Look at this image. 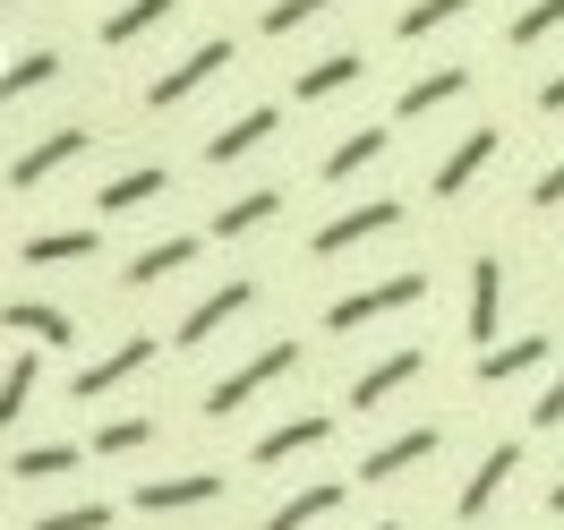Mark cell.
Listing matches in <instances>:
<instances>
[{"mask_svg": "<svg viewBox=\"0 0 564 530\" xmlns=\"http://www.w3.org/2000/svg\"><path fill=\"white\" fill-rule=\"evenodd\" d=\"M291 359H300V343H274V351H257L248 368H231V377H223V386L206 393V420H231V411H240L248 393H265V386L282 377V368H291Z\"/></svg>", "mask_w": 564, "mask_h": 530, "instance_id": "obj_1", "label": "cell"}, {"mask_svg": "<svg viewBox=\"0 0 564 530\" xmlns=\"http://www.w3.org/2000/svg\"><path fill=\"white\" fill-rule=\"evenodd\" d=\"M420 274H393V283H368V291H351V300H334V309H325V325H334V334H351V325H368V317H393V309H411V300H420Z\"/></svg>", "mask_w": 564, "mask_h": 530, "instance_id": "obj_2", "label": "cell"}, {"mask_svg": "<svg viewBox=\"0 0 564 530\" xmlns=\"http://www.w3.org/2000/svg\"><path fill=\"white\" fill-rule=\"evenodd\" d=\"M214 69H231V43H223V35H214V43H197V52L180 61V69H163V77H154V86H145V104H154V111L188 104V95H197V86H206Z\"/></svg>", "mask_w": 564, "mask_h": 530, "instance_id": "obj_3", "label": "cell"}, {"mask_svg": "<svg viewBox=\"0 0 564 530\" xmlns=\"http://www.w3.org/2000/svg\"><path fill=\"white\" fill-rule=\"evenodd\" d=\"M223 496V470H180V479H138L145 513H188V505H214Z\"/></svg>", "mask_w": 564, "mask_h": 530, "instance_id": "obj_4", "label": "cell"}, {"mask_svg": "<svg viewBox=\"0 0 564 530\" xmlns=\"http://www.w3.org/2000/svg\"><path fill=\"white\" fill-rule=\"evenodd\" d=\"M402 223V206L393 197H377V206H351V214H334L317 231V257H343V248H359V240H377V231H393Z\"/></svg>", "mask_w": 564, "mask_h": 530, "instance_id": "obj_5", "label": "cell"}, {"mask_svg": "<svg viewBox=\"0 0 564 530\" xmlns=\"http://www.w3.org/2000/svg\"><path fill=\"white\" fill-rule=\"evenodd\" d=\"M513 470H522V445H488V462L470 470V488H462V522H479L496 496L513 488Z\"/></svg>", "mask_w": 564, "mask_h": 530, "instance_id": "obj_6", "label": "cell"}, {"mask_svg": "<svg viewBox=\"0 0 564 530\" xmlns=\"http://www.w3.org/2000/svg\"><path fill=\"white\" fill-rule=\"evenodd\" d=\"M411 377H420V351H393V359H377V368H359L351 377V411H386Z\"/></svg>", "mask_w": 564, "mask_h": 530, "instance_id": "obj_7", "label": "cell"}, {"mask_svg": "<svg viewBox=\"0 0 564 530\" xmlns=\"http://www.w3.org/2000/svg\"><path fill=\"white\" fill-rule=\"evenodd\" d=\"M77 154H86V129H52L43 145H26V154L9 163V180H18V188H43V180L61 172V163H77Z\"/></svg>", "mask_w": 564, "mask_h": 530, "instance_id": "obj_8", "label": "cell"}, {"mask_svg": "<svg viewBox=\"0 0 564 530\" xmlns=\"http://www.w3.org/2000/svg\"><path fill=\"white\" fill-rule=\"evenodd\" d=\"M145 359H154V343H145V334H129L120 351H104V359H95V368H77V402H95V393H111V386H120V377H138Z\"/></svg>", "mask_w": 564, "mask_h": 530, "instance_id": "obj_9", "label": "cell"}, {"mask_svg": "<svg viewBox=\"0 0 564 530\" xmlns=\"http://www.w3.org/2000/svg\"><path fill=\"white\" fill-rule=\"evenodd\" d=\"M265 138H274V111L257 104V111H240V120H223V129L206 138V163H240V154H257Z\"/></svg>", "mask_w": 564, "mask_h": 530, "instance_id": "obj_10", "label": "cell"}, {"mask_svg": "<svg viewBox=\"0 0 564 530\" xmlns=\"http://www.w3.org/2000/svg\"><path fill=\"white\" fill-rule=\"evenodd\" d=\"M248 300H257V283H223V291H214V300H197V309L180 317V343H206V334H223V325L240 317Z\"/></svg>", "mask_w": 564, "mask_h": 530, "instance_id": "obj_11", "label": "cell"}, {"mask_svg": "<svg viewBox=\"0 0 564 530\" xmlns=\"http://www.w3.org/2000/svg\"><path fill=\"white\" fill-rule=\"evenodd\" d=\"M496 145H505V138H496V129H470V138H462L454 154H445V163H436V197H462V188H470V180H479V163H488Z\"/></svg>", "mask_w": 564, "mask_h": 530, "instance_id": "obj_12", "label": "cell"}, {"mask_svg": "<svg viewBox=\"0 0 564 530\" xmlns=\"http://www.w3.org/2000/svg\"><path fill=\"white\" fill-rule=\"evenodd\" d=\"M0 325H9V334H26V343H43V351L77 343L69 317H61V309H43V300H9V309H0Z\"/></svg>", "mask_w": 564, "mask_h": 530, "instance_id": "obj_13", "label": "cell"}, {"mask_svg": "<svg viewBox=\"0 0 564 530\" xmlns=\"http://www.w3.org/2000/svg\"><path fill=\"white\" fill-rule=\"evenodd\" d=\"M496 309H505V266L479 257V266H470V334H479V351L496 343Z\"/></svg>", "mask_w": 564, "mask_h": 530, "instance_id": "obj_14", "label": "cell"}, {"mask_svg": "<svg viewBox=\"0 0 564 530\" xmlns=\"http://www.w3.org/2000/svg\"><path fill=\"white\" fill-rule=\"evenodd\" d=\"M188 257H197V240H188V231H180V240H154V248H138V257H129V291H154L163 274H180Z\"/></svg>", "mask_w": 564, "mask_h": 530, "instance_id": "obj_15", "label": "cell"}, {"mask_svg": "<svg viewBox=\"0 0 564 530\" xmlns=\"http://www.w3.org/2000/svg\"><path fill=\"white\" fill-rule=\"evenodd\" d=\"M539 359H547V343H539V334H522V343H488V351H479V386H505V377H530Z\"/></svg>", "mask_w": 564, "mask_h": 530, "instance_id": "obj_16", "label": "cell"}, {"mask_svg": "<svg viewBox=\"0 0 564 530\" xmlns=\"http://www.w3.org/2000/svg\"><path fill=\"white\" fill-rule=\"evenodd\" d=\"M436 445H445L436 428H411V436H393V445H377V454L359 462V470H368V479H393V470H411V462H427Z\"/></svg>", "mask_w": 564, "mask_h": 530, "instance_id": "obj_17", "label": "cell"}, {"mask_svg": "<svg viewBox=\"0 0 564 530\" xmlns=\"http://www.w3.org/2000/svg\"><path fill=\"white\" fill-rule=\"evenodd\" d=\"M325 436H334V420H291L274 436H257V462H300V454H317Z\"/></svg>", "mask_w": 564, "mask_h": 530, "instance_id": "obj_18", "label": "cell"}, {"mask_svg": "<svg viewBox=\"0 0 564 530\" xmlns=\"http://www.w3.org/2000/svg\"><path fill=\"white\" fill-rule=\"evenodd\" d=\"M35 377H43V359H35V351L9 359V377H0V428L26 420V402H35Z\"/></svg>", "mask_w": 564, "mask_h": 530, "instance_id": "obj_19", "label": "cell"}, {"mask_svg": "<svg viewBox=\"0 0 564 530\" xmlns=\"http://www.w3.org/2000/svg\"><path fill=\"white\" fill-rule=\"evenodd\" d=\"M359 69H368L359 52H334V61H317V69H300V104H325V95H343Z\"/></svg>", "mask_w": 564, "mask_h": 530, "instance_id": "obj_20", "label": "cell"}, {"mask_svg": "<svg viewBox=\"0 0 564 530\" xmlns=\"http://www.w3.org/2000/svg\"><path fill=\"white\" fill-rule=\"evenodd\" d=\"M61 77V61L52 52H18L9 69H0V104H18V95H35V86H52Z\"/></svg>", "mask_w": 564, "mask_h": 530, "instance_id": "obj_21", "label": "cell"}, {"mask_svg": "<svg viewBox=\"0 0 564 530\" xmlns=\"http://www.w3.org/2000/svg\"><path fill=\"white\" fill-rule=\"evenodd\" d=\"M377 154H386V129H351V138H343L334 154H325V180H351V172H368Z\"/></svg>", "mask_w": 564, "mask_h": 530, "instance_id": "obj_22", "label": "cell"}, {"mask_svg": "<svg viewBox=\"0 0 564 530\" xmlns=\"http://www.w3.org/2000/svg\"><path fill=\"white\" fill-rule=\"evenodd\" d=\"M462 86H470V69H436V77H420V86H402V120H420V111L454 104Z\"/></svg>", "mask_w": 564, "mask_h": 530, "instance_id": "obj_23", "label": "cell"}, {"mask_svg": "<svg viewBox=\"0 0 564 530\" xmlns=\"http://www.w3.org/2000/svg\"><path fill=\"white\" fill-rule=\"evenodd\" d=\"M274 206H282L274 188H248V197H231V206L214 214V231H223V240H240V231H257V223H265Z\"/></svg>", "mask_w": 564, "mask_h": 530, "instance_id": "obj_24", "label": "cell"}, {"mask_svg": "<svg viewBox=\"0 0 564 530\" xmlns=\"http://www.w3.org/2000/svg\"><path fill=\"white\" fill-rule=\"evenodd\" d=\"M180 0H129V9H111V26H104V43H138L145 26H163Z\"/></svg>", "mask_w": 564, "mask_h": 530, "instance_id": "obj_25", "label": "cell"}, {"mask_svg": "<svg viewBox=\"0 0 564 530\" xmlns=\"http://www.w3.org/2000/svg\"><path fill=\"white\" fill-rule=\"evenodd\" d=\"M77 257H95V231H43V240H26V266H77Z\"/></svg>", "mask_w": 564, "mask_h": 530, "instance_id": "obj_26", "label": "cell"}, {"mask_svg": "<svg viewBox=\"0 0 564 530\" xmlns=\"http://www.w3.org/2000/svg\"><path fill=\"white\" fill-rule=\"evenodd\" d=\"M334 505H343V488H300V496H291V505H282L265 530H308V522H325Z\"/></svg>", "mask_w": 564, "mask_h": 530, "instance_id": "obj_27", "label": "cell"}, {"mask_svg": "<svg viewBox=\"0 0 564 530\" xmlns=\"http://www.w3.org/2000/svg\"><path fill=\"white\" fill-rule=\"evenodd\" d=\"M163 188H172L163 172H120V180L104 188V214H129V206H145V197H163Z\"/></svg>", "mask_w": 564, "mask_h": 530, "instance_id": "obj_28", "label": "cell"}, {"mask_svg": "<svg viewBox=\"0 0 564 530\" xmlns=\"http://www.w3.org/2000/svg\"><path fill=\"white\" fill-rule=\"evenodd\" d=\"M9 470H18V479H61V470H77V454H69V445H26Z\"/></svg>", "mask_w": 564, "mask_h": 530, "instance_id": "obj_29", "label": "cell"}, {"mask_svg": "<svg viewBox=\"0 0 564 530\" xmlns=\"http://www.w3.org/2000/svg\"><path fill=\"white\" fill-rule=\"evenodd\" d=\"M564 26V0H530L522 18H513V43H539V35H556Z\"/></svg>", "mask_w": 564, "mask_h": 530, "instance_id": "obj_30", "label": "cell"}, {"mask_svg": "<svg viewBox=\"0 0 564 530\" xmlns=\"http://www.w3.org/2000/svg\"><path fill=\"white\" fill-rule=\"evenodd\" d=\"M462 9H470V0H411V9H402V35H427V26H445Z\"/></svg>", "mask_w": 564, "mask_h": 530, "instance_id": "obj_31", "label": "cell"}, {"mask_svg": "<svg viewBox=\"0 0 564 530\" xmlns=\"http://www.w3.org/2000/svg\"><path fill=\"white\" fill-rule=\"evenodd\" d=\"M35 530H111V505L95 496V505H69V513H43Z\"/></svg>", "mask_w": 564, "mask_h": 530, "instance_id": "obj_32", "label": "cell"}, {"mask_svg": "<svg viewBox=\"0 0 564 530\" xmlns=\"http://www.w3.org/2000/svg\"><path fill=\"white\" fill-rule=\"evenodd\" d=\"M317 9H334V0H274V9H265V35H291V26H308Z\"/></svg>", "mask_w": 564, "mask_h": 530, "instance_id": "obj_33", "label": "cell"}, {"mask_svg": "<svg viewBox=\"0 0 564 530\" xmlns=\"http://www.w3.org/2000/svg\"><path fill=\"white\" fill-rule=\"evenodd\" d=\"M145 445V420H111V428H95V454H138Z\"/></svg>", "mask_w": 564, "mask_h": 530, "instance_id": "obj_34", "label": "cell"}, {"mask_svg": "<svg viewBox=\"0 0 564 530\" xmlns=\"http://www.w3.org/2000/svg\"><path fill=\"white\" fill-rule=\"evenodd\" d=\"M530 420H539V428H564V368H556V386L530 402Z\"/></svg>", "mask_w": 564, "mask_h": 530, "instance_id": "obj_35", "label": "cell"}, {"mask_svg": "<svg viewBox=\"0 0 564 530\" xmlns=\"http://www.w3.org/2000/svg\"><path fill=\"white\" fill-rule=\"evenodd\" d=\"M530 206H564V163H556V172H539V188H530Z\"/></svg>", "mask_w": 564, "mask_h": 530, "instance_id": "obj_36", "label": "cell"}, {"mask_svg": "<svg viewBox=\"0 0 564 530\" xmlns=\"http://www.w3.org/2000/svg\"><path fill=\"white\" fill-rule=\"evenodd\" d=\"M539 111H564V69L547 77V86H539Z\"/></svg>", "mask_w": 564, "mask_h": 530, "instance_id": "obj_37", "label": "cell"}, {"mask_svg": "<svg viewBox=\"0 0 564 530\" xmlns=\"http://www.w3.org/2000/svg\"><path fill=\"white\" fill-rule=\"evenodd\" d=\"M547 513H564V479H556V488H547Z\"/></svg>", "mask_w": 564, "mask_h": 530, "instance_id": "obj_38", "label": "cell"}, {"mask_svg": "<svg viewBox=\"0 0 564 530\" xmlns=\"http://www.w3.org/2000/svg\"><path fill=\"white\" fill-rule=\"evenodd\" d=\"M368 530H402V522H368Z\"/></svg>", "mask_w": 564, "mask_h": 530, "instance_id": "obj_39", "label": "cell"}, {"mask_svg": "<svg viewBox=\"0 0 564 530\" xmlns=\"http://www.w3.org/2000/svg\"><path fill=\"white\" fill-rule=\"evenodd\" d=\"M0 9H9V0H0Z\"/></svg>", "mask_w": 564, "mask_h": 530, "instance_id": "obj_40", "label": "cell"}]
</instances>
